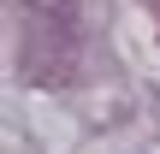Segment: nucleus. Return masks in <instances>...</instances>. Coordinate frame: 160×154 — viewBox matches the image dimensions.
Here are the masks:
<instances>
[{
    "instance_id": "1",
    "label": "nucleus",
    "mask_w": 160,
    "mask_h": 154,
    "mask_svg": "<svg viewBox=\"0 0 160 154\" xmlns=\"http://www.w3.org/2000/svg\"><path fill=\"white\" fill-rule=\"evenodd\" d=\"M24 36H18V71L24 83H65L83 59V30L71 0H24Z\"/></svg>"
}]
</instances>
